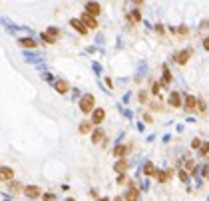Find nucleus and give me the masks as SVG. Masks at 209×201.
I'll return each mask as SVG.
<instances>
[{
	"instance_id": "1",
	"label": "nucleus",
	"mask_w": 209,
	"mask_h": 201,
	"mask_svg": "<svg viewBox=\"0 0 209 201\" xmlns=\"http://www.w3.org/2000/svg\"><path fill=\"white\" fill-rule=\"evenodd\" d=\"M96 110V98L92 94H84L80 98V112L82 113H92Z\"/></svg>"
},
{
	"instance_id": "2",
	"label": "nucleus",
	"mask_w": 209,
	"mask_h": 201,
	"mask_svg": "<svg viewBox=\"0 0 209 201\" xmlns=\"http://www.w3.org/2000/svg\"><path fill=\"white\" fill-rule=\"evenodd\" d=\"M189 58H191V50H189V48H185V50H181V52H177L173 56V60L179 64V66H185V64L189 62Z\"/></svg>"
},
{
	"instance_id": "3",
	"label": "nucleus",
	"mask_w": 209,
	"mask_h": 201,
	"mask_svg": "<svg viewBox=\"0 0 209 201\" xmlns=\"http://www.w3.org/2000/svg\"><path fill=\"white\" fill-rule=\"evenodd\" d=\"M104 119H106V110H102V108H96V110L92 112V119H90V123H92V126H100Z\"/></svg>"
},
{
	"instance_id": "4",
	"label": "nucleus",
	"mask_w": 209,
	"mask_h": 201,
	"mask_svg": "<svg viewBox=\"0 0 209 201\" xmlns=\"http://www.w3.org/2000/svg\"><path fill=\"white\" fill-rule=\"evenodd\" d=\"M22 193L26 195V197H30V199H38L40 195H42V189L38 185H26L22 189Z\"/></svg>"
},
{
	"instance_id": "5",
	"label": "nucleus",
	"mask_w": 209,
	"mask_h": 201,
	"mask_svg": "<svg viewBox=\"0 0 209 201\" xmlns=\"http://www.w3.org/2000/svg\"><path fill=\"white\" fill-rule=\"evenodd\" d=\"M80 20H82V24H84L88 30H96V28H98V18H92V16L86 14V12L80 16Z\"/></svg>"
},
{
	"instance_id": "6",
	"label": "nucleus",
	"mask_w": 209,
	"mask_h": 201,
	"mask_svg": "<svg viewBox=\"0 0 209 201\" xmlns=\"http://www.w3.org/2000/svg\"><path fill=\"white\" fill-rule=\"evenodd\" d=\"M124 201H139V189L133 183H130V187H127V191L124 195Z\"/></svg>"
},
{
	"instance_id": "7",
	"label": "nucleus",
	"mask_w": 209,
	"mask_h": 201,
	"mask_svg": "<svg viewBox=\"0 0 209 201\" xmlns=\"http://www.w3.org/2000/svg\"><path fill=\"white\" fill-rule=\"evenodd\" d=\"M130 149H132V145L120 143V145H116V148H114V155L117 157V159H126V155L130 153Z\"/></svg>"
},
{
	"instance_id": "8",
	"label": "nucleus",
	"mask_w": 209,
	"mask_h": 201,
	"mask_svg": "<svg viewBox=\"0 0 209 201\" xmlns=\"http://www.w3.org/2000/svg\"><path fill=\"white\" fill-rule=\"evenodd\" d=\"M100 12H102V6L98 2H88V4H86V14H90L92 18H98Z\"/></svg>"
},
{
	"instance_id": "9",
	"label": "nucleus",
	"mask_w": 209,
	"mask_h": 201,
	"mask_svg": "<svg viewBox=\"0 0 209 201\" xmlns=\"http://www.w3.org/2000/svg\"><path fill=\"white\" fill-rule=\"evenodd\" d=\"M167 104L173 108V110H179L181 108V94L179 92H171L169 98H167Z\"/></svg>"
},
{
	"instance_id": "10",
	"label": "nucleus",
	"mask_w": 209,
	"mask_h": 201,
	"mask_svg": "<svg viewBox=\"0 0 209 201\" xmlns=\"http://www.w3.org/2000/svg\"><path fill=\"white\" fill-rule=\"evenodd\" d=\"M70 26H72V28L76 30L78 34H82V36L88 34V28H86V26L82 24V20H80V18H72V20H70Z\"/></svg>"
},
{
	"instance_id": "11",
	"label": "nucleus",
	"mask_w": 209,
	"mask_h": 201,
	"mask_svg": "<svg viewBox=\"0 0 209 201\" xmlns=\"http://www.w3.org/2000/svg\"><path fill=\"white\" fill-rule=\"evenodd\" d=\"M12 179H14V169H12V167H6V165H4V167H0V181H12Z\"/></svg>"
},
{
	"instance_id": "12",
	"label": "nucleus",
	"mask_w": 209,
	"mask_h": 201,
	"mask_svg": "<svg viewBox=\"0 0 209 201\" xmlns=\"http://www.w3.org/2000/svg\"><path fill=\"white\" fill-rule=\"evenodd\" d=\"M181 106H183L185 110H189V112L197 110V98H195V96H189V94H187V96H185V102H183Z\"/></svg>"
},
{
	"instance_id": "13",
	"label": "nucleus",
	"mask_w": 209,
	"mask_h": 201,
	"mask_svg": "<svg viewBox=\"0 0 209 201\" xmlns=\"http://www.w3.org/2000/svg\"><path fill=\"white\" fill-rule=\"evenodd\" d=\"M106 139V132L102 128H98V129H92V143H102Z\"/></svg>"
},
{
	"instance_id": "14",
	"label": "nucleus",
	"mask_w": 209,
	"mask_h": 201,
	"mask_svg": "<svg viewBox=\"0 0 209 201\" xmlns=\"http://www.w3.org/2000/svg\"><path fill=\"white\" fill-rule=\"evenodd\" d=\"M54 90L58 92V94H68L70 92V84L66 82V80H58V82L54 84Z\"/></svg>"
},
{
	"instance_id": "15",
	"label": "nucleus",
	"mask_w": 209,
	"mask_h": 201,
	"mask_svg": "<svg viewBox=\"0 0 209 201\" xmlns=\"http://www.w3.org/2000/svg\"><path fill=\"white\" fill-rule=\"evenodd\" d=\"M116 173H120V175H124V173L127 171V159H117L116 165H114Z\"/></svg>"
},
{
	"instance_id": "16",
	"label": "nucleus",
	"mask_w": 209,
	"mask_h": 201,
	"mask_svg": "<svg viewBox=\"0 0 209 201\" xmlns=\"http://www.w3.org/2000/svg\"><path fill=\"white\" fill-rule=\"evenodd\" d=\"M162 70H163V80H162V86H169V84H171V72H169L167 64H163V66H162Z\"/></svg>"
},
{
	"instance_id": "17",
	"label": "nucleus",
	"mask_w": 209,
	"mask_h": 201,
	"mask_svg": "<svg viewBox=\"0 0 209 201\" xmlns=\"http://www.w3.org/2000/svg\"><path fill=\"white\" fill-rule=\"evenodd\" d=\"M169 175H173V171H159L157 169V173H155V179H157V183H165L169 179Z\"/></svg>"
},
{
	"instance_id": "18",
	"label": "nucleus",
	"mask_w": 209,
	"mask_h": 201,
	"mask_svg": "<svg viewBox=\"0 0 209 201\" xmlns=\"http://www.w3.org/2000/svg\"><path fill=\"white\" fill-rule=\"evenodd\" d=\"M18 44L22 46V48H36V46H38V42H34L32 38H20Z\"/></svg>"
},
{
	"instance_id": "19",
	"label": "nucleus",
	"mask_w": 209,
	"mask_h": 201,
	"mask_svg": "<svg viewBox=\"0 0 209 201\" xmlns=\"http://www.w3.org/2000/svg\"><path fill=\"white\" fill-rule=\"evenodd\" d=\"M143 173H146V175H149V177H155L157 169H155V165L152 163V161H147V163L143 165Z\"/></svg>"
},
{
	"instance_id": "20",
	"label": "nucleus",
	"mask_w": 209,
	"mask_h": 201,
	"mask_svg": "<svg viewBox=\"0 0 209 201\" xmlns=\"http://www.w3.org/2000/svg\"><path fill=\"white\" fill-rule=\"evenodd\" d=\"M10 193H14V195H18V193H22V183H18V181H10Z\"/></svg>"
},
{
	"instance_id": "21",
	"label": "nucleus",
	"mask_w": 209,
	"mask_h": 201,
	"mask_svg": "<svg viewBox=\"0 0 209 201\" xmlns=\"http://www.w3.org/2000/svg\"><path fill=\"white\" fill-rule=\"evenodd\" d=\"M92 128H94V126H92L90 122H82V123H80V128H78V132L82 133V135H84V133H92Z\"/></svg>"
},
{
	"instance_id": "22",
	"label": "nucleus",
	"mask_w": 209,
	"mask_h": 201,
	"mask_svg": "<svg viewBox=\"0 0 209 201\" xmlns=\"http://www.w3.org/2000/svg\"><path fill=\"white\" fill-rule=\"evenodd\" d=\"M171 32H173V34H179L181 38H187V36H189V28H187V26H179L177 30L171 28Z\"/></svg>"
},
{
	"instance_id": "23",
	"label": "nucleus",
	"mask_w": 209,
	"mask_h": 201,
	"mask_svg": "<svg viewBox=\"0 0 209 201\" xmlns=\"http://www.w3.org/2000/svg\"><path fill=\"white\" fill-rule=\"evenodd\" d=\"M187 175H193V171H195V161L193 159H187L185 161V169H183Z\"/></svg>"
},
{
	"instance_id": "24",
	"label": "nucleus",
	"mask_w": 209,
	"mask_h": 201,
	"mask_svg": "<svg viewBox=\"0 0 209 201\" xmlns=\"http://www.w3.org/2000/svg\"><path fill=\"white\" fill-rule=\"evenodd\" d=\"M127 20H130L132 24H137L139 20H142V12H139V10H133V12L127 16Z\"/></svg>"
},
{
	"instance_id": "25",
	"label": "nucleus",
	"mask_w": 209,
	"mask_h": 201,
	"mask_svg": "<svg viewBox=\"0 0 209 201\" xmlns=\"http://www.w3.org/2000/svg\"><path fill=\"white\" fill-rule=\"evenodd\" d=\"M197 110H199L201 116H205V112H207V104H205V100H197Z\"/></svg>"
},
{
	"instance_id": "26",
	"label": "nucleus",
	"mask_w": 209,
	"mask_h": 201,
	"mask_svg": "<svg viewBox=\"0 0 209 201\" xmlns=\"http://www.w3.org/2000/svg\"><path fill=\"white\" fill-rule=\"evenodd\" d=\"M199 153H201V157H207V155H209V142H203V143H201Z\"/></svg>"
},
{
	"instance_id": "27",
	"label": "nucleus",
	"mask_w": 209,
	"mask_h": 201,
	"mask_svg": "<svg viewBox=\"0 0 209 201\" xmlns=\"http://www.w3.org/2000/svg\"><path fill=\"white\" fill-rule=\"evenodd\" d=\"M42 40H44V42H46V44H56V42H58V40H56V38H52V36H48V34H46V32H42Z\"/></svg>"
},
{
	"instance_id": "28",
	"label": "nucleus",
	"mask_w": 209,
	"mask_h": 201,
	"mask_svg": "<svg viewBox=\"0 0 209 201\" xmlns=\"http://www.w3.org/2000/svg\"><path fill=\"white\" fill-rule=\"evenodd\" d=\"M46 34H48V36H52V38H56V40H58V36H60V30H58V28H48V30H46Z\"/></svg>"
},
{
	"instance_id": "29",
	"label": "nucleus",
	"mask_w": 209,
	"mask_h": 201,
	"mask_svg": "<svg viewBox=\"0 0 209 201\" xmlns=\"http://www.w3.org/2000/svg\"><path fill=\"white\" fill-rule=\"evenodd\" d=\"M159 90H162V84L155 82V84L152 86V94H153V96H157V94H159Z\"/></svg>"
},
{
	"instance_id": "30",
	"label": "nucleus",
	"mask_w": 209,
	"mask_h": 201,
	"mask_svg": "<svg viewBox=\"0 0 209 201\" xmlns=\"http://www.w3.org/2000/svg\"><path fill=\"white\" fill-rule=\"evenodd\" d=\"M177 175H179V179H181L183 183H187V181H189V175H187V173H185L183 169H179V173H177Z\"/></svg>"
},
{
	"instance_id": "31",
	"label": "nucleus",
	"mask_w": 209,
	"mask_h": 201,
	"mask_svg": "<svg viewBox=\"0 0 209 201\" xmlns=\"http://www.w3.org/2000/svg\"><path fill=\"white\" fill-rule=\"evenodd\" d=\"M139 102H142V104H147V92L146 90L139 92Z\"/></svg>"
},
{
	"instance_id": "32",
	"label": "nucleus",
	"mask_w": 209,
	"mask_h": 201,
	"mask_svg": "<svg viewBox=\"0 0 209 201\" xmlns=\"http://www.w3.org/2000/svg\"><path fill=\"white\" fill-rule=\"evenodd\" d=\"M201 143H203L201 139H199V138H195L193 142H191V148H193V149H199V148H201Z\"/></svg>"
},
{
	"instance_id": "33",
	"label": "nucleus",
	"mask_w": 209,
	"mask_h": 201,
	"mask_svg": "<svg viewBox=\"0 0 209 201\" xmlns=\"http://www.w3.org/2000/svg\"><path fill=\"white\" fill-rule=\"evenodd\" d=\"M42 199H44V201H54V193H44V195H42Z\"/></svg>"
},
{
	"instance_id": "34",
	"label": "nucleus",
	"mask_w": 209,
	"mask_h": 201,
	"mask_svg": "<svg viewBox=\"0 0 209 201\" xmlns=\"http://www.w3.org/2000/svg\"><path fill=\"white\" fill-rule=\"evenodd\" d=\"M203 177L209 181V167H203Z\"/></svg>"
},
{
	"instance_id": "35",
	"label": "nucleus",
	"mask_w": 209,
	"mask_h": 201,
	"mask_svg": "<svg viewBox=\"0 0 209 201\" xmlns=\"http://www.w3.org/2000/svg\"><path fill=\"white\" fill-rule=\"evenodd\" d=\"M143 119H146L147 123H152V122H153V119H152V116H149V113H143Z\"/></svg>"
},
{
	"instance_id": "36",
	"label": "nucleus",
	"mask_w": 209,
	"mask_h": 201,
	"mask_svg": "<svg viewBox=\"0 0 209 201\" xmlns=\"http://www.w3.org/2000/svg\"><path fill=\"white\" fill-rule=\"evenodd\" d=\"M203 48L209 52V38H205V40H203Z\"/></svg>"
},
{
	"instance_id": "37",
	"label": "nucleus",
	"mask_w": 209,
	"mask_h": 201,
	"mask_svg": "<svg viewBox=\"0 0 209 201\" xmlns=\"http://www.w3.org/2000/svg\"><path fill=\"white\" fill-rule=\"evenodd\" d=\"M117 183H120V185H124V183H126V177H124V175H120V179H117Z\"/></svg>"
},
{
	"instance_id": "38",
	"label": "nucleus",
	"mask_w": 209,
	"mask_h": 201,
	"mask_svg": "<svg viewBox=\"0 0 209 201\" xmlns=\"http://www.w3.org/2000/svg\"><path fill=\"white\" fill-rule=\"evenodd\" d=\"M98 201H110V199H108V197H100Z\"/></svg>"
},
{
	"instance_id": "39",
	"label": "nucleus",
	"mask_w": 209,
	"mask_h": 201,
	"mask_svg": "<svg viewBox=\"0 0 209 201\" xmlns=\"http://www.w3.org/2000/svg\"><path fill=\"white\" fill-rule=\"evenodd\" d=\"M114 201H124V197H116V199H114Z\"/></svg>"
},
{
	"instance_id": "40",
	"label": "nucleus",
	"mask_w": 209,
	"mask_h": 201,
	"mask_svg": "<svg viewBox=\"0 0 209 201\" xmlns=\"http://www.w3.org/2000/svg\"><path fill=\"white\" fill-rule=\"evenodd\" d=\"M66 201H76V199H72V197H70V199H66Z\"/></svg>"
}]
</instances>
